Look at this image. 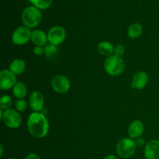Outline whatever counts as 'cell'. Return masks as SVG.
I'll use <instances>...</instances> for the list:
<instances>
[{"label":"cell","instance_id":"cell-1","mask_svg":"<svg viewBox=\"0 0 159 159\" xmlns=\"http://www.w3.org/2000/svg\"><path fill=\"white\" fill-rule=\"evenodd\" d=\"M28 130L32 136L37 138H43L49 131V122L46 116L40 112L30 113L27 119Z\"/></svg>","mask_w":159,"mask_h":159},{"label":"cell","instance_id":"cell-2","mask_svg":"<svg viewBox=\"0 0 159 159\" xmlns=\"http://www.w3.org/2000/svg\"><path fill=\"white\" fill-rule=\"evenodd\" d=\"M103 67L108 75L111 76H118L124 72L125 69V62L121 57L112 54L105 59Z\"/></svg>","mask_w":159,"mask_h":159},{"label":"cell","instance_id":"cell-3","mask_svg":"<svg viewBox=\"0 0 159 159\" xmlns=\"http://www.w3.org/2000/svg\"><path fill=\"white\" fill-rule=\"evenodd\" d=\"M22 22L28 28L36 27L40 24L42 20V14L38 8L34 6H28L22 12Z\"/></svg>","mask_w":159,"mask_h":159},{"label":"cell","instance_id":"cell-4","mask_svg":"<svg viewBox=\"0 0 159 159\" xmlns=\"http://www.w3.org/2000/svg\"><path fill=\"white\" fill-rule=\"evenodd\" d=\"M137 149V144L131 138H124L116 144V153L120 158H129L134 155Z\"/></svg>","mask_w":159,"mask_h":159},{"label":"cell","instance_id":"cell-5","mask_svg":"<svg viewBox=\"0 0 159 159\" xmlns=\"http://www.w3.org/2000/svg\"><path fill=\"white\" fill-rule=\"evenodd\" d=\"M5 125L12 129L18 128L22 122L21 116L18 111L12 109H8L3 111V114L0 118Z\"/></svg>","mask_w":159,"mask_h":159},{"label":"cell","instance_id":"cell-6","mask_svg":"<svg viewBox=\"0 0 159 159\" xmlns=\"http://www.w3.org/2000/svg\"><path fill=\"white\" fill-rule=\"evenodd\" d=\"M31 33L30 28L26 26H20L14 30L12 35V43L16 45H24L31 40Z\"/></svg>","mask_w":159,"mask_h":159},{"label":"cell","instance_id":"cell-7","mask_svg":"<svg viewBox=\"0 0 159 159\" xmlns=\"http://www.w3.org/2000/svg\"><path fill=\"white\" fill-rule=\"evenodd\" d=\"M66 37V31L65 28L60 26H53L48 33V42L51 44L58 46L61 44Z\"/></svg>","mask_w":159,"mask_h":159},{"label":"cell","instance_id":"cell-8","mask_svg":"<svg viewBox=\"0 0 159 159\" xmlns=\"http://www.w3.org/2000/svg\"><path fill=\"white\" fill-rule=\"evenodd\" d=\"M51 86L56 93L65 94L69 91L71 83L67 77L61 75H57L51 80Z\"/></svg>","mask_w":159,"mask_h":159},{"label":"cell","instance_id":"cell-9","mask_svg":"<svg viewBox=\"0 0 159 159\" xmlns=\"http://www.w3.org/2000/svg\"><path fill=\"white\" fill-rule=\"evenodd\" d=\"M16 76L10 70H2L0 72V89L9 90L16 83Z\"/></svg>","mask_w":159,"mask_h":159},{"label":"cell","instance_id":"cell-10","mask_svg":"<svg viewBox=\"0 0 159 159\" xmlns=\"http://www.w3.org/2000/svg\"><path fill=\"white\" fill-rule=\"evenodd\" d=\"M44 98L43 94L39 91H34L30 96L29 105L34 112H40L43 110Z\"/></svg>","mask_w":159,"mask_h":159},{"label":"cell","instance_id":"cell-11","mask_svg":"<svg viewBox=\"0 0 159 159\" xmlns=\"http://www.w3.org/2000/svg\"><path fill=\"white\" fill-rule=\"evenodd\" d=\"M144 154L146 159H159V141L152 140L148 142Z\"/></svg>","mask_w":159,"mask_h":159},{"label":"cell","instance_id":"cell-12","mask_svg":"<svg viewBox=\"0 0 159 159\" xmlns=\"http://www.w3.org/2000/svg\"><path fill=\"white\" fill-rule=\"evenodd\" d=\"M148 82V75L145 71H138L132 79L131 87L135 89L141 90L145 88Z\"/></svg>","mask_w":159,"mask_h":159},{"label":"cell","instance_id":"cell-13","mask_svg":"<svg viewBox=\"0 0 159 159\" xmlns=\"http://www.w3.org/2000/svg\"><path fill=\"white\" fill-rule=\"evenodd\" d=\"M144 132V124L141 120H134L130 124L128 134L130 138H138Z\"/></svg>","mask_w":159,"mask_h":159},{"label":"cell","instance_id":"cell-14","mask_svg":"<svg viewBox=\"0 0 159 159\" xmlns=\"http://www.w3.org/2000/svg\"><path fill=\"white\" fill-rule=\"evenodd\" d=\"M31 41L36 46H44V45H46L47 42L48 41V34H46L43 31L40 30H35L33 31L32 34H31Z\"/></svg>","mask_w":159,"mask_h":159},{"label":"cell","instance_id":"cell-15","mask_svg":"<svg viewBox=\"0 0 159 159\" xmlns=\"http://www.w3.org/2000/svg\"><path fill=\"white\" fill-rule=\"evenodd\" d=\"M25 69H26V64L24 61L22 59H15L9 65V70L16 75H21L22 73L24 72Z\"/></svg>","mask_w":159,"mask_h":159},{"label":"cell","instance_id":"cell-16","mask_svg":"<svg viewBox=\"0 0 159 159\" xmlns=\"http://www.w3.org/2000/svg\"><path fill=\"white\" fill-rule=\"evenodd\" d=\"M98 51L102 55L109 56L112 55L113 53L114 52V47L110 42L108 41H102L98 44Z\"/></svg>","mask_w":159,"mask_h":159},{"label":"cell","instance_id":"cell-17","mask_svg":"<svg viewBox=\"0 0 159 159\" xmlns=\"http://www.w3.org/2000/svg\"><path fill=\"white\" fill-rule=\"evenodd\" d=\"M12 93L17 99H23L27 94L26 85L22 82H17L12 88Z\"/></svg>","mask_w":159,"mask_h":159},{"label":"cell","instance_id":"cell-18","mask_svg":"<svg viewBox=\"0 0 159 159\" xmlns=\"http://www.w3.org/2000/svg\"><path fill=\"white\" fill-rule=\"evenodd\" d=\"M143 27L140 23H134L130 25L127 30V35L130 38L135 39L139 37L142 34Z\"/></svg>","mask_w":159,"mask_h":159},{"label":"cell","instance_id":"cell-19","mask_svg":"<svg viewBox=\"0 0 159 159\" xmlns=\"http://www.w3.org/2000/svg\"><path fill=\"white\" fill-rule=\"evenodd\" d=\"M30 2L39 9H46L51 6L53 0H30Z\"/></svg>","mask_w":159,"mask_h":159},{"label":"cell","instance_id":"cell-20","mask_svg":"<svg viewBox=\"0 0 159 159\" xmlns=\"http://www.w3.org/2000/svg\"><path fill=\"white\" fill-rule=\"evenodd\" d=\"M12 104V98L9 96H7V95H5V96H2L0 99V109L2 110H8L11 107Z\"/></svg>","mask_w":159,"mask_h":159},{"label":"cell","instance_id":"cell-21","mask_svg":"<svg viewBox=\"0 0 159 159\" xmlns=\"http://www.w3.org/2000/svg\"><path fill=\"white\" fill-rule=\"evenodd\" d=\"M58 53V49H57V46L53 44H48L44 48V54L48 57H51L52 56L55 55Z\"/></svg>","mask_w":159,"mask_h":159},{"label":"cell","instance_id":"cell-22","mask_svg":"<svg viewBox=\"0 0 159 159\" xmlns=\"http://www.w3.org/2000/svg\"><path fill=\"white\" fill-rule=\"evenodd\" d=\"M16 110L19 112H23L26 110L27 108V102L26 100H24L23 99H17L16 102Z\"/></svg>","mask_w":159,"mask_h":159},{"label":"cell","instance_id":"cell-23","mask_svg":"<svg viewBox=\"0 0 159 159\" xmlns=\"http://www.w3.org/2000/svg\"><path fill=\"white\" fill-rule=\"evenodd\" d=\"M124 53H125V48H124V45H116L114 48V52H113V54H115V55L122 57V56L124 55Z\"/></svg>","mask_w":159,"mask_h":159},{"label":"cell","instance_id":"cell-24","mask_svg":"<svg viewBox=\"0 0 159 159\" xmlns=\"http://www.w3.org/2000/svg\"><path fill=\"white\" fill-rule=\"evenodd\" d=\"M34 53L36 55H42L43 54H44V48H43L42 47L36 46L35 48H34Z\"/></svg>","mask_w":159,"mask_h":159},{"label":"cell","instance_id":"cell-25","mask_svg":"<svg viewBox=\"0 0 159 159\" xmlns=\"http://www.w3.org/2000/svg\"><path fill=\"white\" fill-rule=\"evenodd\" d=\"M25 159H40V157L35 153H30L25 158Z\"/></svg>","mask_w":159,"mask_h":159},{"label":"cell","instance_id":"cell-26","mask_svg":"<svg viewBox=\"0 0 159 159\" xmlns=\"http://www.w3.org/2000/svg\"><path fill=\"white\" fill-rule=\"evenodd\" d=\"M135 142H136L137 146H140V147H141V146L144 145V139H141V138H139V139L137 140V141H135Z\"/></svg>","mask_w":159,"mask_h":159},{"label":"cell","instance_id":"cell-27","mask_svg":"<svg viewBox=\"0 0 159 159\" xmlns=\"http://www.w3.org/2000/svg\"><path fill=\"white\" fill-rule=\"evenodd\" d=\"M103 159H118V158H116V157L115 156V155H108V156L105 157V158H104Z\"/></svg>","mask_w":159,"mask_h":159},{"label":"cell","instance_id":"cell-28","mask_svg":"<svg viewBox=\"0 0 159 159\" xmlns=\"http://www.w3.org/2000/svg\"><path fill=\"white\" fill-rule=\"evenodd\" d=\"M0 149H1V153H0V156H2V155H3V146H2V144H1V145H0Z\"/></svg>","mask_w":159,"mask_h":159},{"label":"cell","instance_id":"cell-29","mask_svg":"<svg viewBox=\"0 0 159 159\" xmlns=\"http://www.w3.org/2000/svg\"><path fill=\"white\" fill-rule=\"evenodd\" d=\"M8 159H20V158H8Z\"/></svg>","mask_w":159,"mask_h":159}]
</instances>
